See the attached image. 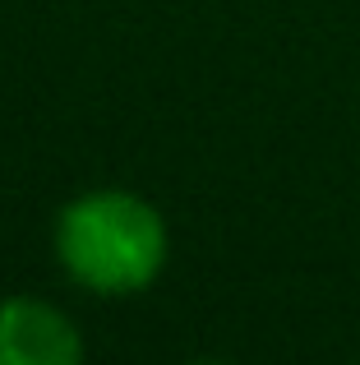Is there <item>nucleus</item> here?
<instances>
[{
	"label": "nucleus",
	"instance_id": "1",
	"mask_svg": "<svg viewBox=\"0 0 360 365\" xmlns=\"http://www.w3.org/2000/svg\"><path fill=\"white\" fill-rule=\"evenodd\" d=\"M55 255L65 273L97 296L144 292L166 264V222L148 199L92 190L55 217Z\"/></svg>",
	"mask_w": 360,
	"mask_h": 365
},
{
	"label": "nucleus",
	"instance_id": "2",
	"mask_svg": "<svg viewBox=\"0 0 360 365\" xmlns=\"http://www.w3.org/2000/svg\"><path fill=\"white\" fill-rule=\"evenodd\" d=\"M83 338L55 305L33 296L0 301V365H74Z\"/></svg>",
	"mask_w": 360,
	"mask_h": 365
}]
</instances>
